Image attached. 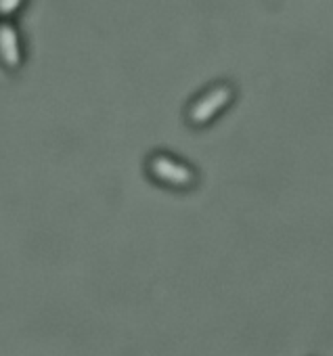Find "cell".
Instances as JSON below:
<instances>
[{
	"mask_svg": "<svg viewBox=\"0 0 333 356\" xmlns=\"http://www.w3.org/2000/svg\"><path fill=\"white\" fill-rule=\"evenodd\" d=\"M0 57L9 67H17L22 61L17 32L11 24H0Z\"/></svg>",
	"mask_w": 333,
	"mask_h": 356,
	"instance_id": "obj_3",
	"label": "cell"
},
{
	"mask_svg": "<svg viewBox=\"0 0 333 356\" xmlns=\"http://www.w3.org/2000/svg\"><path fill=\"white\" fill-rule=\"evenodd\" d=\"M151 170L155 176H159L161 181L165 183H172V185H181V187H187L193 183V172L187 168V165H181L177 161H172L170 157H153L151 159Z\"/></svg>",
	"mask_w": 333,
	"mask_h": 356,
	"instance_id": "obj_1",
	"label": "cell"
},
{
	"mask_svg": "<svg viewBox=\"0 0 333 356\" xmlns=\"http://www.w3.org/2000/svg\"><path fill=\"white\" fill-rule=\"evenodd\" d=\"M22 0H0V15H11L17 7H19Z\"/></svg>",
	"mask_w": 333,
	"mask_h": 356,
	"instance_id": "obj_4",
	"label": "cell"
},
{
	"mask_svg": "<svg viewBox=\"0 0 333 356\" xmlns=\"http://www.w3.org/2000/svg\"><path fill=\"white\" fill-rule=\"evenodd\" d=\"M231 99V88L229 86H218L214 90H210L206 97H202L193 109H191V120L195 124H206L218 109H222Z\"/></svg>",
	"mask_w": 333,
	"mask_h": 356,
	"instance_id": "obj_2",
	"label": "cell"
}]
</instances>
